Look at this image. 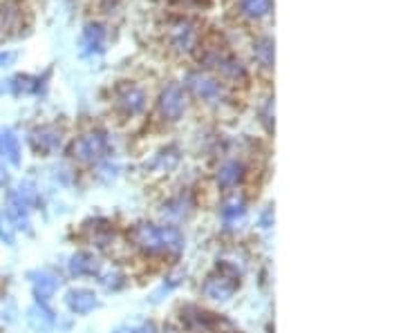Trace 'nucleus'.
I'll return each instance as SVG.
<instances>
[{
    "instance_id": "f257e3e1",
    "label": "nucleus",
    "mask_w": 403,
    "mask_h": 333,
    "mask_svg": "<svg viewBox=\"0 0 403 333\" xmlns=\"http://www.w3.org/2000/svg\"><path fill=\"white\" fill-rule=\"evenodd\" d=\"M132 242L148 253H179L184 238L175 226H157V224H137L130 233Z\"/></svg>"
},
{
    "instance_id": "f03ea898",
    "label": "nucleus",
    "mask_w": 403,
    "mask_h": 333,
    "mask_svg": "<svg viewBox=\"0 0 403 333\" xmlns=\"http://www.w3.org/2000/svg\"><path fill=\"white\" fill-rule=\"evenodd\" d=\"M238 277L240 273L236 268H231L229 264H218V273L211 275L204 282V295H208L211 300H218V302H225L229 300L238 288Z\"/></svg>"
},
{
    "instance_id": "7ed1b4c3",
    "label": "nucleus",
    "mask_w": 403,
    "mask_h": 333,
    "mask_svg": "<svg viewBox=\"0 0 403 333\" xmlns=\"http://www.w3.org/2000/svg\"><path fill=\"white\" fill-rule=\"evenodd\" d=\"M105 150H108V139H105L103 132L97 130L74 139L70 155L77 161H81V164H94V161H99L105 155Z\"/></svg>"
},
{
    "instance_id": "20e7f679",
    "label": "nucleus",
    "mask_w": 403,
    "mask_h": 333,
    "mask_svg": "<svg viewBox=\"0 0 403 333\" xmlns=\"http://www.w3.org/2000/svg\"><path fill=\"white\" fill-rule=\"evenodd\" d=\"M202 65L208 70L220 72L225 79L231 81H247V68L242 63L231 56V54H225L222 49H208L204 56H202Z\"/></svg>"
},
{
    "instance_id": "39448f33",
    "label": "nucleus",
    "mask_w": 403,
    "mask_h": 333,
    "mask_svg": "<svg viewBox=\"0 0 403 333\" xmlns=\"http://www.w3.org/2000/svg\"><path fill=\"white\" fill-rule=\"evenodd\" d=\"M186 85L188 90L193 92L197 99L206 101V103H218L222 101V96H225V88H222V83L211 77L208 72H190L186 77Z\"/></svg>"
},
{
    "instance_id": "423d86ee",
    "label": "nucleus",
    "mask_w": 403,
    "mask_h": 333,
    "mask_svg": "<svg viewBox=\"0 0 403 333\" xmlns=\"http://www.w3.org/2000/svg\"><path fill=\"white\" fill-rule=\"evenodd\" d=\"M157 107H159V114H162L166 121L182 119V114L186 110V96H184L182 85L168 83L166 88L162 90V94H159Z\"/></svg>"
},
{
    "instance_id": "0eeeda50",
    "label": "nucleus",
    "mask_w": 403,
    "mask_h": 333,
    "mask_svg": "<svg viewBox=\"0 0 403 333\" xmlns=\"http://www.w3.org/2000/svg\"><path fill=\"white\" fill-rule=\"evenodd\" d=\"M116 107L128 116L139 114L146 107V92L137 85H121L116 92Z\"/></svg>"
},
{
    "instance_id": "6e6552de",
    "label": "nucleus",
    "mask_w": 403,
    "mask_h": 333,
    "mask_svg": "<svg viewBox=\"0 0 403 333\" xmlns=\"http://www.w3.org/2000/svg\"><path fill=\"white\" fill-rule=\"evenodd\" d=\"M29 146L38 155H50L61 146V130L54 125H43L36 127L34 132L29 134Z\"/></svg>"
},
{
    "instance_id": "1a4fd4ad",
    "label": "nucleus",
    "mask_w": 403,
    "mask_h": 333,
    "mask_svg": "<svg viewBox=\"0 0 403 333\" xmlns=\"http://www.w3.org/2000/svg\"><path fill=\"white\" fill-rule=\"evenodd\" d=\"M66 302H68V309L77 316H86L99 307V300L90 288H72L66 295Z\"/></svg>"
},
{
    "instance_id": "9d476101",
    "label": "nucleus",
    "mask_w": 403,
    "mask_h": 333,
    "mask_svg": "<svg viewBox=\"0 0 403 333\" xmlns=\"http://www.w3.org/2000/svg\"><path fill=\"white\" fill-rule=\"evenodd\" d=\"M171 40H173V45L179 52H190V49L195 47V40H197L195 23H190V20H186V18L173 23V27H171Z\"/></svg>"
},
{
    "instance_id": "9b49d317",
    "label": "nucleus",
    "mask_w": 403,
    "mask_h": 333,
    "mask_svg": "<svg viewBox=\"0 0 403 333\" xmlns=\"http://www.w3.org/2000/svg\"><path fill=\"white\" fill-rule=\"evenodd\" d=\"M31 286H34V295L40 304H45L47 300L54 295V291L59 288V277L52 275L50 271H34L29 273Z\"/></svg>"
},
{
    "instance_id": "f8f14e48",
    "label": "nucleus",
    "mask_w": 403,
    "mask_h": 333,
    "mask_svg": "<svg viewBox=\"0 0 403 333\" xmlns=\"http://www.w3.org/2000/svg\"><path fill=\"white\" fill-rule=\"evenodd\" d=\"M27 322L36 333H47L52 327H54V316H52V311L45 304L36 302L27 311Z\"/></svg>"
},
{
    "instance_id": "ddd939ff",
    "label": "nucleus",
    "mask_w": 403,
    "mask_h": 333,
    "mask_svg": "<svg viewBox=\"0 0 403 333\" xmlns=\"http://www.w3.org/2000/svg\"><path fill=\"white\" fill-rule=\"evenodd\" d=\"M81 45H83V52L86 54L101 52L105 45V27L101 23H88L86 29H83Z\"/></svg>"
},
{
    "instance_id": "4468645a",
    "label": "nucleus",
    "mask_w": 403,
    "mask_h": 333,
    "mask_svg": "<svg viewBox=\"0 0 403 333\" xmlns=\"http://www.w3.org/2000/svg\"><path fill=\"white\" fill-rule=\"evenodd\" d=\"M99 271V260L94 257L92 253H77L72 255L70 260V273L74 277H81V275H94Z\"/></svg>"
},
{
    "instance_id": "2eb2a0df",
    "label": "nucleus",
    "mask_w": 403,
    "mask_h": 333,
    "mask_svg": "<svg viewBox=\"0 0 403 333\" xmlns=\"http://www.w3.org/2000/svg\"><path fill=\"white\" fill-rule=\"evenodd\" d=\"M242 177H245V166H242L240 161H227V164L218 170V184L222 188L238 186Z\"/></svg>"
},
{
    "instance_id": "dca6fc26",
    "label": "nucleus",
    "mask_w": 403,
    "mask_h": 333,
    "mask_svg": "<svg viewBox=\"0 0 403 333\" xmlns=\"http://www.w3.org/2000/svg\"><path fill=\"white\" fill-rule=\"evenodd\" d=\"M0 155H5L14 166H20V144L9 127H0Z\"/></svg>"
},
{
    "instance_id": "f3484780",
    "label": "nucleus",
    "mask_w": 403,
    "mask_h": 333,
    "mask_svg": "<svg viewBox=\"0 0 403 333\" xmlns=\"http://www.w3.org/2000/svg\"><path fill=\"white\" fill-rule=\"evenodd\" d=\"M273 52H275V45H273V38L269 36H260L253 42V59H256L258 65H262L264 70L273 68Z\"/></svg>"
},
{
    "instance_id": "a211bd4d",
    "label": "nucleus",
    "mask_w": 403,
    "mask_h": 333,
    "mask_svg": "<svg viewBox=\"0 0 403 333\" xmlns=\"http://www.w3.org/2000/svg\"><path fill=\"white\" fill-rule=\"evenodd\" d=\"M273 0H240V12L251 20H260L271 12Z\"/></svg>"
},
{
    "instance_id": "6ab92c4d",
    "label": "nucleus",
    "mask_w": 403,
    "mask_h": 333,
    "mask_svg": "<svg viewBox=\"0 0 403 333\" xmlns=\"http://www.w3.org/2000/svg\"><path fill=\"white\" fill-rule=\"evenodd\" d=\"M40 79L29 77V74H16V77L9 81V90H12L16 96L20 94H29V92H36L40 88Z\"/></svg>"
},
{
    "instance_id": "aec40b11",
    "label": "nucleus",
    "mask_w": 403,
    "mask_h": 333,
    "mask_svg": "<svg viewBox=\"0 0 403 333\" xmlns=\"http://www.w3.org/2000/svg\"><path fill=\"white\" fill-rule=\"evenodd\" d=\"M0 242H5L7 246H14L16 238H14V226L9 222L7 212L0 210Z\"/></svg>"
},
{
    "instance_id": "412c9836",
    "label": "nucleus",
    "mask_w": 403,
    "mask_h": 333,
    "mask_svg": "<svg viewBox=\"0 0 403 333\" xmlns=\"http://www.w3.org/2000/svg\"><path fill=\"white\" fill-rule=\"evenodd\" d=\"M225 217L227 219H236V217H242L245 215V201L240 197H231L229 201H225Z\"/></svg>"
},
{
    "instance_id": "4be33fe9",
    "label": "nucleus",
    "mask_w": 403,
    "mask_h": 333,
    "mask_svg": "<svg viewBox=\"0 0 403 333\" xmlns=\"http://www.w3.org/2000/svg\"><path fill=\"white\" fill-rule=\"evenodd\" d=\"M262 121H264V125H267V130L271 132V130H273V99H269L267 105H264V110H262Z\"/></svg>"
},
{
    "instance_id": "5701e85b",
    "label": "nucleus",
    "mask_w": 403,
    "mask_h": 333,
    "mask_svg": "<svg viewBox=\"0 0 403 333\" xmlns=\"http://www.w3.org/2000/svg\"><path fill=\"white\" fill-rule=\"evenodd\" d=\"M14 61H16V52H0V68L12 65Z\"/></svg>"
},
{
    "instance_id": "b1692460",
    "label": "nucleus",
    "mask_w": 403,
    "mask_h": 333,
    "mask_svg": "<svg viewBox=\"0 0 403 333\" xmlns=\"http://www.w3.org/2000/svg\"><path fill=\"white\" fill-rule=\"evenodd\" d=\"M9 184V173L5 170V166H0V188H5Z\"/></svg>"
},
{
    "instance_id": "393cba45",
    "label": "nucleus",
    "mask_w": 403,
    "mask_h": 333,
    "mask_svg": "<svg viewBox=\"0 0 403 333\" xmlns=\"http://www.w3.org/2000/svg\"><path fill=\"white\" fill-rule=\"evenodd\" d=\"M132 333H155V327H153V325H144V327H139V329L132 331Z\"/></svg>"
},
{
    "instance_id": "a878e982",
    "label": "nucleus",
    "mask_w": 403,
    "mask_h": 333,
    "mask_svg": "<svg viewBox=\"0 0 403 333\" xmlns=\"http://www.w3.org/2000/svg\"><path fill=\"white\" fill-rule=\"evenodd\" d=\"M3 90H5V88H3V83H0V92H3Z\"/></svg>"
},
{
    "instance_id": "bb28decb",
    "label": "nucleus",
    "mask_w": 403,
    "mask_h": 333,
    "mask_svg": "<svg viewBox=\"0 0 403 333\" xmlns=\"http://www.w3.org/2000/svg\"><path fill=\"white\" fill-rule=\"evenodd\" d=\"M0 34H3V29H0Z\"/></svg>"
}]
</instances>
